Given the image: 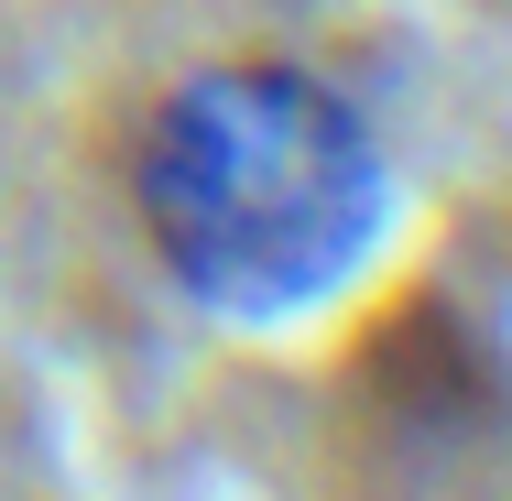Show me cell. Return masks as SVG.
<instances>
[{"label":"cell","instance_id":"6da1fadb","mask_svg":"<svg viewBox=\"0 0 512 501\" xmlns=\"http://www.w3.org/2000/svg\"><path fill=\"white\" fill-rule=\"evenodd\" d=\"M120 197L197 316L284 327L371 262L393 218V153L338 77L295 55H218L142 109Z\"/></svg>","mask_w":512,"mask_h":501}]
</instances>
